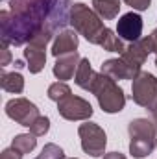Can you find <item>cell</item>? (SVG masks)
I'll return each mask as SVG.
<instances>
[{
	"label": "cell",
	"instance_id": "cell-21",
	"mask_svg": "<svg viewBox=\"0 0 157 159\" xmlns=\"http://www.w3.org/2000/svg\"><path fill=\"white\" fill-rule=\"evenodd\" d=\"M48 129H50V119H48V117H39V119L30 126V133H34L35 137L46 135Z\"/></svg>",
	"mask_w": 157,
	"mask_h": 159
},
{
	"label": "cell",
	"instance_id": "cell-30",
	"mask_svg": "<svg viewBox=\"0 0 157 159\" xmlns=\"http://www.w3.org/2000/svg\"><path fill=\"white\" fill-rule=\"evenodd\" d=\"M70 159H76V157H70Z\"/></svg>",
	"mask_w": 157,
	"mask_h": 159
},
{
	"label": "cell",
	"instance_id": "cell-2",
	"mask_svg": "<svg viewBox=\"0 0 157 159\" xmlns=\"http://www.w3.org/2000/svg\"><path fill=\"white\" fill-rule=\"evenodd\" d=\"M70 24L74 26V30L79 35H83L92 44L102 46L105 52L122 54L126 50L122 39L118 35H115L113 30L104 26V22L98 17V13L94 9H91L89 6L81 4V2L72 4V7H70Z\"/></svg>",
	"mask_w": 157,
	"mask_h": 159
},
{
	"label": "cell",
	"instance_id": "cell-14",
	"mask_svg": "<svg viewBox=\"0 0 157 159\" xmlns=\"http://www.w3.org/2000/svg\"><path fill=\"white\" fill-rule=\"evenodd\" d=\"M96 78H98V72L92 70L89 59L87 57H81L79 67H78V70H76V85L81 87V89H85V91H92Z\"/></svg>",
	"mask_w": 157,
	"mask_h": 159
},
{
	"label": "cell",
	"instance_id": "cell-4",
	"mask_svg": "<svg viewBox=\"0 0 157 159\" xmlns=\"http://www.w3.org/2000/svg\"><path fill=\"white\" fill-rule=\"evenodd\" d=\"M91 93L96 96L100 107L105 113H118L126 106V94H124V91L118 87L117 81L113 78H109V76H105L102 72L98 74V78L94 81V87H92Z\"/></svg>",
	"mask_w": 157,
	"mask_h": 159
},
{
	"label": "cell",
	"instance_id": "cell-13",
	"mask_svg": "<svg viewBox=\"0 0 157 159\" xmlns=\"http://www.w3.org/2000/svg\"><path fill=\"white\" fill-rule=\"evenodd\" d=\"M24 57L28 61V70L32 74H39L41 70L44 69L46 63V52L43 46H35V44H26L24 48Z\"/></svg>",
	"mask_w": 157,
	"mask_h": 159
},
{
	"label": "cell",
	"instance_id": "cell-18",
	"mask_svg": "<svg viewBox=\"0 0 157 159\" xmlns=\"http://www.w3.org/2000/svg\"><path fill=\"white\" fill-rule=\"evenodd\" d=\"M11 146L17 148V150L22 152V154H30V152L37 146V139H35L34 133H20V135H17V137L13 139Z\"/></svg>",
	"mask_w": 157,
	"mask_h": 159
},
{
	"label": "cell",
	"instance_id": "cell-28",
	"mask_svg": "<svg viewBox=\"0 0 157 159\" xmlns=\"http://www.w3.org/2000/svg\"><path fill=\"white\" fill-rule=\"evenodd\" d=\"M152 115H154V119H155V122H157V107L154 109V111H152Z\"/></svg>",
	"mask_w": 157,
	"mask_h": 159
},
{
	"label": "cell",
	"instance_id": "cell-20",
	"mask_svg": "<svg viewBox=\"0 0 157 159\" xmlns=\"http://www.w3.org/2000/svg\"><path fill=\"white\" fill-rule=\"evenodd\" d=\"M35 159H65V154H63V150H61L57 144L48 143V144H44L43 152H41Z\"/></svg>",
	"mask_w": 157,
	"mask_h": 159
},
{
	"label": "cell",
	"instance_id": "cell-15",
	"mask_svg": "<svg viewBox=\"0 0 157 159\" xmlns=\"http://www.w3.org/2000/svg\"><path fill=\"white\" fill-rule=\"evenodd\" d=\"M102 74L113 78L115 81L117 80H133L131 78V72L128 69V65L122 61V57H117V59H107L104 65H102Z\"/></svg>",
	"mask_w": 157,
	"mask_h": 159
},
{
	"label": "cell",
	"instance_id": "cell-8",
	"mask_svg": "<svg viewBox=\"0 0 157 159\" xmlns=\"http://www.w3.org/2000/svg\"><path fill=\"white\" fill-rule=\"evenodd\" d=\"M6 115L11 120H15L20 126L30 128L35 120L39 119V109L34 102H30L28 98H13L6 104Z\"/></svg>",
	"mask_w": 157,
	"mask_h": 159
},
{
	"label": "cell",
	"instance_id": "cell-7",
	"mask_svg": "<svg viewBox=\"0 0 157 159\" xmlns=\"http://www.w3.org/2000/svg\"><path fill=\"white\" fill-rule=\"evenodd\" d=\"M150 52H154L152 50V41H150V37H141L139 41L131 43L120 54L122 61L128 65V69L131 72V78H135L141 72V67L144 65V61H146V57H148Z\"/></svg>",
	"mask_w": 157,
	"mask_h": 159
},
{
	"label": "cell",
	"instance_id": "cell-23",
	"mask_svg": "<svg viewBox=\"0 0 157 159\" xmlns=\"http://www.w3.org/2000/svg\"><path fill=\"white\" fill-rule=\"evenodd\" d=\"M0 54H2V59H0V67H7L9 61H11V54H9V44L2 43L0 46Z\"/></svg>",
	"mask_w": 157,
	"mask_h": 159
},
{
	"label": "cell",
	"instance_id": "cell-5",
	"mask_svg": "<svg viewBox=\"0 0 157 159\" xmlns=\"http://www.w3.org/2000/svg\"><path fill=\"white\" fill-rule=\"evenodd\" d=\"M131 98L137 106L154 111L157 107V78L150 72H139L131 83Z\"/></svg>",
	"mask_w": 157,
	"mask_h": 159
},
{
	"label": "cell",
	"instance_id": "cell-12",
	"mask_svg": "<svg viewBox=\"0 0 157 159\" xmlns=\"http://www.w3.org/2000/svg\"><path fill=\"white\" fill-rule=\"evenodd\" d=\"M78 44H79V39H78V32L76 30H63L54 39L52 54L56 57L65 56V54H72V52H76Z\"/></svg>",
	"mask_w": 157,
	"mask_h": 159
},
{
	"label": "cell",
	"instance_id": "cell-10",
	"mask_svg": "<svg viewBox=\"0 0 157 159\" xmlns=\"http://www.w3.org/2000/svg\"><path fill=\"white\" fill-rule=\"evenodd\" d=\"M117 34L120 39L135 43L141 39L142 35V19L141 15H137L135 11H129L126 15H122L117 22Z\"/></svg>",
	"mask_w": 157,
	"mask_h": 159
},
{
	"label": "cell",
	"instance_id": "cell-11",
	"mask_svg": "<svg viewBox=\"0 0 157 159\" xmlns=\"http://www.w3.org/2000/svg\"><path fill=\"white\" fill-rule=\"evenodd\" d=\"M79 61H81V57H79L78 52L59 56V57L56 59V63H54V76L57 80H61V81L70 80L74 76V72L78 70Z\"/></svg>",
	"mask_w": 157,
	"mask_h": 159
},
{
	"label": "cell",
	"instance_id": "cell-6",
	"mask_svg": "<svg viewBox=\"0 0 157 159\" xmlns=\"http://www.w3.org/2000/svg\"><path fill=\"white\" fill-rule=\"evenodd\" d=\"M78 133H79V141H81V148H83L85 154H89L92 157L104 156L107 137H105V131L98 124H94V122L79 124Z\"/></svg>",
	"mask_w": 157,
	"mask_h": 159
},
{
	"label": "cell",
	"instance_id": "cell-24",
	"mask_svg": "<svg viewBox=\"0 0 157 159\" xmlns=\"http://www.w3.org/2000/svg\"><path fill=\"white\" fill-rule=\"evenodd\" d=\"M22 156H24L22 152H19L17 148L11 146V148H6V150L0 154V159H22Z\"/></svg>",
	"mask_w": 157,
	"mask_h": 159
},
{
	"label": "cell",
	"instance_id": "cell-29",
	"mask_svg": "<svg viewBox=\"0 0 157 159\" xmlns=\"http://www.w3.org/2000/svg\"><path fill=\"white\" fill-rule=\"evenodd\" d=\"M155 65H157V54H155Z\"/></svg>",
	"mask_w": 157,
	"mask_h": 159
},
{
	"label": "cell",
	"instance_id": "cell-22",
	"mask_svg": "<svg viewBox=\"0 0 157 159\" xmlns=\"http://www.w3.org/2000/svg\"><path fill=\"white\" fill-rule=\"evenodd\" d=\"M128 6H131L133 9H137V11H144V9H148L150 7V4H152V0H124Z\"/></svg>",
	"mask_w": 157,
	"mask_h": 159
},
{
	"label": "cell",
	"instance_id": "cell-16",
	"mask_svg": "<svg viewBox=\"0 0 157 159\" xmlns=\"http://www.w3.org/2000/svg\"><path fill=\"white\" fill-rule=\"evenodd\" d=\"M92 9L98 13L100 19L111 20L120 11V0H92Z\"/></svg>",
	"mask_w": 157,
	"mask_h": 159
},
{
	"label": "cell",
	"instance_id": "cell-1",
	"mask_svg": "<svg viewBox=\"0 0 157 159\" xmlns=\"http://www.w3.org/2000/svg\"><path fill=\"white\" fill-rule=\"evenodd\" d=\"M70 0H9V11H0L2 43L22 46L43 28H65L70 22Z\"/></svg>",
	"mask_w": 157,
	"mask_h": 159
},
{
	"label": "cell",
	"instance_id": "cell-26",
	"mask_svg": "<svg viewBox=\"0 0 157 159\" xmlns=\"http://www.w3.org/2000/svg\"><path fill=\"white\" fill-rule=\"evenodd\" d=\"M104 159H126V156H122L120 152H111V154H105Z\"/></svg>",
	"mask_w": 157,
	"mask_h": 159
},
{
	"label": "cell",
	"instance_id": "cell-19",
	"mask_svg": "<svg viewBox=\"0 0 157 159\" xmlns=\"http://www.w3.org/2000/svg\"><path fill=\"white\" fill-rule=\"evenodd\" d=\"M70 94H72V91L65 81H56L48 87V98L54 100V102H61L63 98H67Z\"/></svg>",
	"mask_w": 157,
	"mask_h": 159
},
{
	"label": "cell",
	"instance_id": "cell-25",
	"mask_svg": "<svg viewBox=\"0 0 157 159\" xmlns=\"http://www.w3.org/2000/svg\"><path fill=\"white\" fill-rule=\"evenodd\" d=\"M148 37H150V41H152V50L157 54V28L152 32V35H148Z\"/></svg>",
	"mask_w": 157,
	"mask_h": 159
},
{
	"label": "cell",
	"instance_id": "cell-17",
	"mask_svg": "<svg viewBox=\"0 0 157 159\" xmlns=\"http://www.w3.org/2000/svg\"><path fill=\"white\" fill-rule=\"evenodd\" d=\"M0 83L2 89L6 93H13V94H20L24 91V78L19 72H6L2 70L0 74Z\"/></svg>",
	"mask_w": 157,
	"mask_h": 159
},
{
	"label": "cell",
	"instance_id": "cell-9",
	"mask_svg": "<svg viewBox=\"0 0 157 159\" xmlns=\"http://www.w3.org/2000/svg\"><path fill=\"white\" fill-rule=\"evenodd\" d=\"M57 111L67 120H87L92 117V106L87 100L74 96V94L57 102Z\"/></svg>",
	"mask_w": 157,
	"mask_h": 159
},
{
	"label": "cell",
	"instance_id": "cell-3",
	"mask_svg": "<svg viewBox=\"0 0 157 159\" xmlns=\"http://www.w3.org/2000/svg\"><path fill=\"white\" fill-rule=\"evenodd\" d=\"M129 154L133 157H146L157 144V124L148 119H135L128 126Z\"/></svg>",
	"mask_w": 157,
	"mask_h": 159
},
{
	"label": "cell",
	"instance_id": "cell-31",
	"mask_svg": "<svg viewBox=\"0 0 157 159\" xmlns=\"http://www.w3.org/2000/svg\"><path fill=\"white\" fill-rule=\"evenodd\" d=\"M155 124H157V122H155Z\"/></svg>",
	"mask_w": 157,
	"mask_h": 159
},
{
	"label": "cell",
	"instance_id": "cell-27",
	"mask_svg": "<svg viewBox=\"0 0 157 159\" xmlns=\"http://www.w3.org/2000/svg\"><path fill=\"white\" fill-rule=\"evenodd\" d=\"M15 67H17V69H22V67H24V63H22V61H15Z\"/></svg>",
	"mask_w": 157,
	"mask_h": 159
}]
</instances>
